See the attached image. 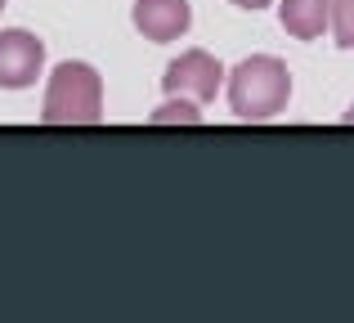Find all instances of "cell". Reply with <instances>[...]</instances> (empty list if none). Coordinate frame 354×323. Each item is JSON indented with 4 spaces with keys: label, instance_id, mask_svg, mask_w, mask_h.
Returning a JSON list of instances; mask_svg holds the SVG:
<instances>
[{
    "label": "cell",
    "instance_id": "obj_1",
    "mask_svg": "<svg viewBox=\"0 0 354 323\" xmlns=\"http://www.w3.org/2000/svg\"><path fill=\"white\" fill-rule=\"evenodd\" d=\"M225 99L242 122H269L292 104V68L278 54H251L225 77Z\"/></svg>",
    "mask_w": 354,
    "mask_h": 323
},
{
    "label": "cell",
    "instance_id": "obj_2",
    "mask_svg": "<svg viewBox=\"0 0 354 323\" xmlns=\"http://www.w3.org/2000/svg\"><path fill=\"white\" fill-rule=\"evenodd\" d=\"M45 126H95L104 122V77L99 68L81 59H68L50 72L45 81V104H41Z\"/></svg>",
    "mask_w": 354,
    "mask_h": 323
},
{
    "label": "cell",
    "instance_id": "obj_3",
    "mask_svg": "<svg viewBox=\"0 0 354 323\" xmlns=\"http://www.w3.org/2000/svg\"><path fill=\"white\" fill-rule=\"evenodd\" d=\"M225 86V68L211 50H184L180 59H171L162 77L166 95H180V99H198V104H211Z\"/></svg>",
    "mask_w": 354,
    "mask_h": 323
},
{
    "label": "cell",
    "instance_id": "obj_4",
    "mask_svg": "<svg viewBox=\"0 0 354 323\" xmlns=\"http://www.w3.org/2000/svg\"><path fill=\"white\" fill-rule=\"evenodd\" d=\"M45 72V41L27 27L0 32V90H27Z\"/></svg>",
    "mask_w": 354,
    "mask_h": 323
},
{
    "label": "cell",
    "instance_id": "obj_5",
    "mask_svg": "<svg viewBox=\"0 0 354 323\" xmlns=\"http://www.w3.org/2000/svg\"><path fill=\"white\" fill-rule=\"evenodd\" d=\"M130 18H135V32L144 41L171 45L193 27V5L189 0H135Z\"/></svg>",
    "mask_w": 354,
    "mask_h": 323
},
{
    "label": "cell",
    "instance_id": "obj_6",
    "mask_svg": "<svg viewBox=\"0 0 354 323\" xmlns=\"http://www.w3.org/2000/svg\"><path fill=\"white\" fill-rule=\"evenodd\" d=\"M278 18L292 41H319L323 32H332V0H283Z\"/></svg>",
    "mask_w": 354,
    "mask_h": 323
},
{
    "label": "cell",
    "instance_id": "obj_7",
    "mask_svg": "<svg viewBox=\"0 0 354 323\" xmlns=\"http://www.w3.org/2000/svg\"><path fill=\"white\" fill-rule=\"evenodd\" d=\"M148 122H153V126H198L202 122V104H198V99L171 95L166 104H157L153 113H148Z\"/></svg>",
    "mask_w": 354,
    "mask_h": 323
},
{
    "label": "cell",
    "instance_id": "obj_8",
    "mask_svg": "<svg viewBox=\"0 0 354 323\" xmlns=\"http://www.w3.org/2000/svg\"><path fill=\"white\" fill-rule=\"evenodd\" d=\"M332 41L354 50V0H332Z\"/></svg>",
    "mask_w": 354,
    "mask_h": 323
},
{
    "label": "cell",
    "instance_id": "obj_9",
    "mask_svg": "<svg viewBox=\"0 0 354 323\" xmlns=\"http://www.w3.org/2000/svg\"><path fill=\"white\" fill-rule=\"evenodd\" d=\"M229 5H238V9H251V14H256V9H269L274 0H229Z\"/></svg>",
    "mask_w": 354,
    "mask_h": 323
},
{
    "label": "cell",
    "instance_id": "obj_10",
    "mask_svg": "<svg viewBox=\"0 0 354 323\" xmlns=\"http://www.w3.org/2000/svg\"><path fill=\"white\" fill-rule=\"evenodd\" d=\"M346 126H354V104H350V108H346Z\"/></svg>",
    "mask_w": 354,
    "mask_h": 323
},
{
    "label": "cell",
    "instance_id": "obj_11",
    "mask_svg": "<svg viewBox=\"0 0 354 323\" xmlns=\"http://www.w3.org/2000/svg\"><path fill=\"white\" fill-rule=\"evenodd\" d=\"M0 9H5V0H0Z\"/></svg>",
    "mask_w": 354,
    "mask_h": 323
}]
</instances>
